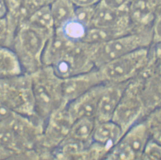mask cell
Listing matches in <instances>:
<instances>
[{"label": "cell", "instance_id": "cell-11", "mask_svg": "<svg viewBox=\"0 0 161 160\" xmlns=\"http://www.w3.org/2000/svg\"><path fill=\"white\" fill-rule=\"evenodd\" d=\"M91 27L110 29L126 35L136 31L130 20L128 10H120L108 6L101 1L96 5Z\"/></svg>", "mask_w": 161, "mask_h": 160}, {"label": "cell", "instance_id": "cell-17", "mask_svg": "<svg viewBox=\"0 0 161 160\" xmlns=\"http://www.w3.org/2000/svg\"><path fill=\"white\" fill-rule=\"evenodd\" d=\"M124 135L120 127L112 120L97 122L92 141L110 150L119 141Z\"/></svg>", "mask_w": 161, "mask_h": 160}, {"label": "cell", "instance_id": "cell-3", "mask_svg": "<svg viewBox=\"0 0 161 160\" xmlns=\"http://www.w3.org/2000/svg\"><path fill=\"white\" fill-rule=\"evenodd\" d=\"M54 31L39 29L26 21L20 24L11 48L17 55L23 72L31 74L43 66L44 51Z\"/></svg>", "mask_w": 161, "mask_h": 160}, {"label": "cell", "instance_id": "cell-21", "mask_svg": "<svg viewBox=\"0 0 161 160\" xmlns=\"http://www.w3.org/2000/svg\"><path fill=\"white\" fill-rule=\"evenodd\" d=\"M154 75L161 79V42L152 43L149 48V59L147 66L140 75Z\"/></svg>", "mask_w": 161, "mask_h": 160}, {"label": "cell", "instance_id": "cell-15", "mask_svg": "<svg viewBox=\"0 0 161 160\" xmlns=\"http://www.w3.org/2000/svg\"><path fill=\"white\" fill-rule=\"evenodd\" d=\"M128 83H104L95 117L97 122L112 120L115 110Z\"/></svg>", "mask_w": 161, "mask_h": 160}, {"label": "cell", "instance_id": "cell-25", "mask_svg": "<svg viewBox=\"0 0 161 160\" xmlns=\"http://www.w3.org/2000/svg\"><path fill=\"white\" fill-rule=\"evenodd\" d=\"M141 159L161 160V143L150 139L145 148Z\"/></svg>", "mask_w": 161, "mask_h": 160}, {"label": "cell", "instance_id": "cell-34", "mask_svg": "<svg viewBox=\"0 0 161 160\" xmlns=\"http://www.w3.org/2000/svg\"><path fill=\"white\" fill-rule=\"evenodd\" d=\"M55 1H56V0H46L47 3L48 5H50V4H51L52 3H53V2Z\"/></svg>", "mask_w": 161, "mask_h": 160}, {"label": "cell", "instance_id": "cell-29", "mask_svg": "<svg viewBox=\"0 0 161 160\" xmlns=\"http://www.w3.org/2000/svg\"><path fill=\"white\" fill-rule=\"evenodd\" d=\"M108 6L113 8L120 10H128L132 0H102Z\"/></svg>", "mask_w": 161, "mask_h": 160}, {"label": "cell", "instance_id": "cell-4", "mask_svg": "<svg viewBox=\"0 0 161 160\" xmlns=\"http://www.w3.org/2000/svg\"><path fill=\"white\" fill-rule=\"evenodd\" d=\"M0 102L10 112L31 118L40 123L35 112L30 74L23 72L16 76L1 79Z\"/></svg>", "mask_w": 161, "mask_h": 160}, {"label": "cell", "instance_id": "cell-10", "mask_svg": "<svg viewBox=\"0 0 161 160\" xmlns=\"http://www.w3.org/2000/svg\"><path fill=\"white\" fill-rule=\"evenodd\" d=\"M151 136V129L147 121H140L126 132L112 148L105 159H141L145 148Z\"/></svg>", "mask_w": 161, "mask_h": 160}, {"label": "cell", "instance_id": "cell-33", "mask_svg": "<svg viewBox=\"0 0 161 160\" xmlns=\"http://www.w3.org/2000/svg\"><path fill=\"white\" fill-rule=\"evenodd\" d=\"M151 134H154V140L161 144V127H158V128L155 129L154 132H151Z\"/></svg>", "mask_w": 161, "mask_h": 160}, {"label": "cell", "instance_id": "cell-12", "mask_svg": "<svg viewBox=\"0 0 161 160\" xmlns=\"http://www.w3.org/2000/svg\"><path fill=\"white\" fill-rule=\"evenodd\" d=\"M104 83L97 68L63 79V93L66 104L96 86Z\"/></svg>", "mask_w": 161, "mask_h": 160}, {"label": "cell", "instance_id": "cell-8", "mask_svg": "<svg viewBox=\"0 0 161 160\" xmlns=\"http://www.w3.org/2000/svg\"><path fill=\"white\" fill-rule=\"evenodd\" d=\"M73 123L66 105L61 106L49 115L44 123L37 148L40 159H51L52 152L67 137Z\"/></svg>", "mask_w": 161, "mask_h": 160}, {"label": "cell", "instance_id": "cell-6", "mask_svg": "<svg viewBox=\"0 0 161 160\" xmlns=\"http://www.w3.org/2000/svg\"><path fill=\"white\" fill-rule=\"evenodd\" d=\"M149 48L124 55L97 68L104 83H127L137 77L147 66Z\"/></svg>", "mask_w": 161, "mask_h": 160}, {"label": "cell", "instance_id": "cell-20", "mask_svg": "<svg viewBox=\"0 0 161 160\" xmlns=\"http://www.w3.org/2000/svg\"><path fill=\"white\" fill-rule=\"evenodd\" d=\"M49 6L55 29L60 28L75 17V6L71 0H56Z\"/></svg>", "mask_w": 161, "mask_h": 160}, {"label": "cell", "instance_id": "cell-23", "mask_svg": "<svg viewBox=\"0 0 161 160\" xmlns=\"http://www.w3.org/2000/svg\"><path fill=\"white\" fill-rule=\"evenodd\" d=\"M89 28L75 17L64 24L59 29H55L60 31L68 40L73 42L84 41Z\"/></svg>", "mask_w": 161, "mask_h": 160}, {"label": "cell", "instance_id": "cell-24", "mask_svg": "<svg viewBox=\"0 0 161 160\" xmlns=\"http://www.w3.org/2000/svg\"><path fill=\"white\" fill-rule=\"evenodd\" d=\"M95 6H75V18L89 29L92 25Z\"/></svg>", "mask_w": 161, "mask_h": 160}, {"label": "cell", "instance_id": "cell-18", "mask_svg": "<svg viewBox=\"0 0 161 160\" xmlns=\"http://www.w3.org/2000/svg\"><path fill=\"white\" fill-rule=\"evenodd\" d=\"M23 73L20 62L10 48L0 46V79Z\"/></svg>", "mask_w": 161, "mask_h": 160}, {"label": "cell", "instance_id": "cell-2", "mask_svg": "<svg viewBox=\"0 0 161 160\" xmlns=\"http://www.w3.org/2000/svg\"><path fill=\"white\" fill-rule=\"evenodd\" d=\"M31 74L37 120L44 126L49 115L66 105L63 93V79L51 66H43Z\"/></svg>", "mask_w": 161, "mask_h": 160}, {"label": "cell", "instance_id": "cell-30", "mask_svg": "<svg viewBox=\"0 0 161 160\" xmlns=\"http://www.w3.org/2000/svg\"><path fill=\"white\" fill-rule=\"evenodd\" d=\"M75 6H95L102 0H71Z\"/></svg>", "mask_w": 161, "mask_h": 160}, {"label": "cell", "instance_id": "cell-19", "mask_svg": "<svg viewBox=\"0 0 161 160\" xmlns=\"http://www.w3.org/2000/svg\"><path fill=\"white\" fill-rule=\"evenodd\" d=\"M96 120L94 118H83L73 122L67 137L86 144L92 141Z\"/></svg>", "mask_w": 161, "mask_h": 160}, {"label": "cell", "instance_id": "cell-26", "mask_svg": "<svg viewBox=\"0 0 161 160\" xmlns=\"http://www.w3.org/2000/svg\"><path fill=\"white\" fill-rule=\"evenodd\" d=\"M14 38L9 32L6 16L0 18V46L12 48Z\"/></svg>", "mask_w": 161, "mask_h": 160}, {"label": "cell", "instance_id": "cell-5", "mask_svg": "<svg viewBox=\"0 0 161 160\" xmlns=\"http://www.w3.org/2000/svg\"><path fill=\"white\" fill-rule=\"evenodd\" d=\"M153 43L152 28L132 32L105 43L97 44L94 54L96 68L133 51L150 47Z\"/></svg>", "mask_w": 161, "mask_h": 160}, {"label": "cell", "instance_id": "cell-7", "mask_svg": "<svg viewBox=\"0 0 161 160\" xmlns=\"http://www.w3.org/2000/svg\"><path fill=\"white\" fill-rule=\"evenodd\" d=\"M145 109L141 80L136 77L130 81L125 89L112 120L120 127L124 134L140 121Z\"/></svg>", "mask_w": 161, "mask_h": 160}, {"label": "cell", "instance_id": "cell-9", "mask_svg": "<svg viewBox=\"0 0 161 160\" xmlns=\"http://www.w3.org/2000/svg\"><path fill=\"white\" fill-rule=\"evenodd\" d=\"M96 46L95 44L84 41L75 43L52 67L62 79L92 71L96 68L94 63Z\"/></svg>", "mask_w": 161, "mask_h": 160}, {"label": "cell", "instance_id": "cell-31", "mask_svg": "<svg viewBox=\"0 0 161 160\" xmlns=\"http://www.w3.org/2000/svg\"><path fill=\"white\" fill-rule=\"evenodd\" d=\"M5 159H14V155L0 145V160Z\"/></svg>", "mask_w": 161, "mask_h": 160}, {"label": "cell", "instance_id": "cell-1", "mask_svg": "<svg viewBox=\"0 0 161 160\" xmlns=\"http://www.w3.org/2000/svg\"><path fill=\"white\" fill-rule=\"evenodd\" d=\"M43 128L32 118L12 112L0 122V145L14 159H39L36 151Z\"/></svg>", "mask_w": 161, "mask_h": 160}, {"label": "cell", "instance_id": "cell-28", "mask_svg": "<svg viewBox=\"0 0 161 160\" xmlns=\"http://www.w3.org/2000/svg\"><path fill=\"white\" fill-rule=\"evenodd\" d=\"M46 5H48L46 0H27L26 9L28 19L34 12Z\"/></svg>", "mask_w": 161, "mask_h": 160}, {"label": "cell", "instance_id": "cell-16", "mask_svg": "<svg viewBox=\"0 0 161 160\" xmlns=\"http://www.w3.org/2000/svg\"><path fill=\"white\" fill-rule=\"evenodd\" d=\"M73 42L65 37L60 31H55L47 43L42 61L43 66H54L60 60L72 45Z\"/></svg>", "mask_w": 161, "mask_h": 160}, {"label": "cell", "instance_id": "cell-27", "mask_svg": "<svg viewBox=\"0 0 161 160\" xmlns=\"http://www.w3.org/2000/svg\"><path fill=\"white\" fill-rule=\"evenodd\" d=\"M153 43L161 42V6L152 26Z\"/></svg>", "mask_w": 161, "mask_h": 160}, {"label": "cell", "instance_id": "cell-22", "mask_svg": "<svg viewBox=\"0 0 161 160\" xmlns=\"http://www.w3.org/2000/svg\"><path fill=\"white\" fill-rule=\"evenodd\" d=\"M26 22L39 29L51 32L55 31V24L49 5L38 9Z\"/></svg>", "mask_w": 161, "mask_h": 160}, {"label": "cell", "instance_id": "cell-32", "mask_svg": "<svg viewBox=\"0 0 161 160\" xmlns=\"http://www.w3.org/2000/svg\"><path fill=\"white\" fill-rule=\"evenodd\" d=\"M7 13L5 0H0V18L4 17L6 16Z\"/></svg>", "mask_w": 161, "mask_h": 160}, {"label": "cell", "instance_id": "cell-13", "mask_svg": "<svg viewBox=\"0 0 161 160\" xmlns=\"http://www.w3.org/2000/svg\"><path fill=\"white\" fill-rule=\"evenodd\" d=\"M161 6V0H132L128 8L135 31L152 28Z\"/></svg>", "mask_w": 161, "mask_h": 160}, {"label": "cell", "instance_id": "cell-14", "mask_svg": "<svg viewBox=\"0 0 161 160\" xmlns=\"http://www.w3.org/2000/svg\"><path fill=\"white\" fill-rule=\"evenodd\" d=\"M104 83L92 88L66 105L68 112L73 122L83 118L95 119Z\"/></svg>", "mask_w": 161, "mask_h": 160}]
</instances>
